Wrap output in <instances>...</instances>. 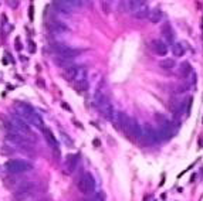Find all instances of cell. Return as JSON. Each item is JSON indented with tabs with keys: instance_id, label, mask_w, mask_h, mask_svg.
<instances>
[{
	"instance_id": "obj_1",
	"label": "cell",
	"mask_w": 203,
	"mask_h": 201,
	"mask_svg": "<svg viewBox=\"0 0 203 201\" xmlns=\"http://www.w3.org/2000/svg\"><path fill=\"white\" fill-rule=\"evenodd\" d=\"M16 112L19 115V118H21L26 123H31L37 127H43L44 122L43 118L36 112L34 108H31L30 105L27 103H23V102H17L16 103Z\"/></svg>"
},
{
	"instance_id": "obj_2",
	"label": "cell",
	"mask_w": 203,
	"mask_h": 201,
	"mask_svg": "<svg viewBox=\"0 0 203 201\" xmlns=\"http://www.w3.org/2000/svg\"><path fill=\"white\" fill-rule=\"evenodd\" d=\"M4 168L11 173V174H19V173H24V171H29L33 168L31 163L26 160H20V159H13V160H9L4 164Z\"/></svg>"
},
{
	"instance_id": "obj_3",
	"label": "cell",
	"mask_w": 203,
	"mask_h": 201,
	"mask_svg": "<svg viewBox=\"0 0 203 201\" xmlns=\"http://www.w3.org/2000/svg\"><path fill=\"white\" fill-rule=\"evenodd\" d=\"M51 47H53L54 52H55L60 58H64V60H71V58L77 57V55L81 52L80 50L67 47V45H64V44H61V42H53Z\"/></svg>"
},
{
	"instance_id": "obj_4",
	"label": "cell",
	"mask_w": 203,
	"mask_h": 201,
	"mask_svg": "<svg viewBox=\"0 0 203 201\" xmlns=\"http://www.w3.org/2000/svg\"><path fill=\"white\" fill-rule=\"evenodd\" d=\"M78 190H80L81 193H84V194H91V193H94V190H95V180H94L92 174L85 173L81 178H80V181H78Z\"/></svg>"
},
{
	"instance_id": "obj_5",
	"label": "cell",
	"mask_w": 203,
	"mask_h": 201,
	"mask_svg": "<svg viewBox=\"0 0 203 201\" xmlns=\"http://www.w3.org/2000/svg\"><path fill=\"white\" fill-rule=\"evenodd\" d=\"M34 187H36V184L34 183H26V184H23L16 193H14V198L16 201H24L27 200L31 194H33V191H34Z\"/></svg>"
},
{
	"instance_id": "obj_6",
	"label": "cell",
	"mask_w": 203,
	"mask_h": 201,
	"mask_svg": "<svg viewBox=\"0 0 203 201\" xmlns=\"http://www.w3.org/2000/svg\"><path fill=\"white\" fill-rule=\"evenodd\" d=\"M124 132H125L126 135H129L131 137H134V139H141V137L144 136L142 126L135 121V119H129L128 126H126V129H125Z\"/></svg>"
},
{
	"instance_id": "obj_7",
	"label": "cell",
	"mask_w": 203,
	"mask_h": 201,
	"mask_svg": "<svg viewBox=\"0 0 203 201\" xmlns=\"http://www.w3.org/2000/svg\"><path fill=\"white\" fill-rule=\"evenodd\" d=\"M10 122L13 123V126L16 127L17 132H21V133H24V135H31V129H30L29 123H26L21 118H19V116H11Z\"/></svg>"
},
{
	"instance_id": "obj_8",
	"label": "cell",
	"mask_w": 203,
	"mask_h": 201,
	"mask_svg": "<svg viewBox=\"0 0 203 201\" xmlns=\"http://www.w3.org/2000/svg\"><path fill=\"white\" fill-rule=\"evenodd\" d=\"M142 130H144V135L146 136V139L149 140V143H159L161 142V139H159V136H158V130H155L152 126H149V125H146L145 127H142Z\"/></svg>"
},
{
	"instance_id": "obj_9",
	"label": "cell",
	"mask_w": 203,
	"mask_h": 201,
	"mask_svg": "<svg viewBox=\"0 0 203 201\" xmlns=\"http://www.w3.org/2000/svg\"><path fill=\"white\" fill-rule=\"evenodd\" d=\"M99 109H101V113L104 115V118L107 121H112L115 118V109H114V106H112V103L110 101H107Z\"/></svg>"
},
{
	"instance_id": "obj_10",
	"label": "cell",
	"mask_w": 203,
	"mask_h": 201,
	"mask_svg": "<svg viewBox=\"0 0 203 201\" xmlns=\"http://www.w3.org/2000/svg\"><path fill=\"white\" fill-rule=\"evenodd\" d=\"M44 137H45V140H47V143H48V146L55 152V153H58L60 155V150H58V140L55 139V136L53 135V132L50 130V129H45L44 130Z\"/></svg>"
},
{
	"instance_id": "obj_11",
	"label": "cell",
	"mask_w": 203,
	"mask_h": 201,
	"mask_svg": "<svg viewBox=\"0 0 203 201\" xmlns=\"http://www.w3.org/2000/svg\"><path fill=\"white\" fill-rule=\"evenodd\" d=\"M48 30L51 31V33H57V34H63V33H67L68 31V27L64 24V23H61V21H51L50 24H48Z\"/></svg>"
},
{
	"instance_id": "obj_12",
	"label": "cell",
	"mask_w": 203,
	"mask_h": 201,
	"mask_svg": "<svg viewBox=\"0 0 203 201\" xmlns=\"http://www.w3.org/2000/svg\"><path fill=\"white\" fill-rule=\"evenodd\" d=\"M151 47H152V50H154V52L156 55H166L168 54V47L161 40H154L152 44H151Z\"/></svg>"
},
{
	"instance_id": "obj_13",
	"label": "cell",
	"mask_w": 203,
	"mask_h": 201,
	"mask_svg": "<svg viewBox=\"0 0 203 201\" xmlns=\"http://www.w3.org/2000/svg\"><path fill=\"white\" fill-rule=\"evenodd\" d=\"M134 16H135V19H138V20H145V19H148V17H149V7H148L145 3H142V4L134 11Z\"/></svg>"
},
{
	"instance_id": "obj_14",
	"label": "cell",
	"mask_w": 203,
	"mask_h": 201,
	"mask_svg": "<svg viewBox=\"0 0 203 201\" xmlns=\"http://www.w3.org/2000/svg\"><path fill=\"white\" fill-rule=\"evenodd\" d=\"M129 119H131V118H129L125 112H117V113H115V121H117V125H118V127L122 129V130H125V129H126Z\"/></svg>"
},
{
	"instance_id": "obj_15",
	"label": "cell",
	"mask_w": 203,
	"mask_h": 201,
	"mask_svg": "<svg viewBox=\"0 0 203 201\" xmlns=\"http://www.w3.org/2000/svg\"><path fill=\"white\" fill-rule=\"evenodd\" d=\"M78 161H80V155L77 153V155H71V156H68V159H67V163H65V166H67V170L71 173V171H74L75 170V167L78 166Z\"/></svg>"
},
{
	"instance_id": "obj_16",
	"label": "cell",
	"mask_w": 203,
	"mask_h": 201,
	"mask_svg": "<svg viewBox=\"0 0 203 201\" xmlns=\"http://www.w3.org/2000/svg\"><path fill=\"white\" fill-rule=\"evenodd\" d=\"M6 140L9 143H13V145H23V142H26V139L23 136H20L19 133H7Z\"/></svg>"
},
{
	"instance_id": "obj_17",
	"label": "cell",
	"mask_w": 203,
	"mask_h": 201,
	"mask_svg": "<svg viewBox=\"0 0 203 201\" xmlns=\"http://www.w3.org/2000/svg\"><path fill=\"white\" fill-rule=\"evenodd\" d=\"M162 34H163V37H165V40L168 41L170 45L175 42V36H173V31H172V29H170L169 24H165V26H163Z\"/></svg>"
},
{
	"instance_id": "obj_18",
	"label": "cell",
	"mask_w": 203,
	"mask_h": 201,
	"mask_svg": "<svg viewBox=\"0 0 203 201\" xmlns=\"http://www.w3.org/2000/svg\"><path fill=\"white\" fill-rule=\"evenodd\" d=\"M78 70H80V67H77V65H71V67L65 68V78L71 80V81H75L77 75H78Z\"/></svg>"
},
{
	"instance_id": "obj_19",
	"label": "cell",
	"mask_w": 203,
	"mask_h": 201,
	"mask_svg": "<svg viewBox=\"0 0 203 201\" xmlns=\"http://www.w3.org/2000/svg\"><path fill=\"white\" fill-rule=\"evenodd\" d=\"M162 11H161V9H152L151 11H149V20L152 21V23H159L161 21V19H162Z\"/></svg>"
},
{
	"instance_id": "obj_20",
	"label": "cell",
	"mask_w": 203,
	"mask_h": 201,
	"mask_svg": "<svg viewBox=\"0 0 203 201\" xmlns=\"http://www.w3.org/2000/svg\"><path fill=\"white\" fill-rule=\"evenodd\" d=\"M172 52H173V55L175 57H182L183 54H185V48H183V45L180 44V42H173L172 44Z\"/></svg>"
},
{
	"instance_id": "obj_21",
	"label": "cell",
	"mask_w": 203,
	"mask_h": 201,
	"mask_svg": "<svg viewBox=\"0 0 203 201\" xmlns=\"http://www.w3.org/2000/svg\"><path fill=\"white\" fill-rule=\"evenodd\" d=\"M179 71H180V74H182V77H189V74H192V65L189 64V62H182L180 64V68H179Z\"/></svg>"
},
{
	"instance_id": "obj_22",
	"label": "cell",
	"mask_w": 203,
	"mask_h": 201,
	"mask_svg": "<svg viewBox=\"0 0 203 201\" xmlns=\"http://www.w3.org/2000/svg\"><path fill=\"white\" fill-rule=\"evenodd\" d=\"M159 65H161L162 68H165V70H170V68L175 67V61H173L172 58H165V60H162V61L159 62Z\"/></svg>"
},
{
	"instance_id": "obj_23",
	"label": "cell",
	"mask_w": 203,
	"mask_h": 201,
	"mask_svg": "<svg viewBox=\"0 0 203 201\" xmlns=\"http://www.w3.org/2000/svg\"><path fill=\"white\" fill-rule=\"evenodd\" d=\"M75 89L77 91H87L88 89V82L87 81H78V82H75Z\"/></svg>"
},
{
	"instance_id": "obj_24",
	"label": "cell",
	"mask_w": 203,
	"mask_h": 201,
	"mask_svg": "<svg viewBox=\"0 0 203 201\" xmlns=\"http://www.w3.org/2000/svg\"><path fill=\"white\" fill-rule=\"evenodd\" d=\"M29 51L33 54V52H36V44L33 42V41H29Z\"/></svg>"
},
{
	"instance_id": "obj_25",
	"label": "cell",
	"mask_w": 203,
	"mask_h": 201,
	"mask_svg": "<svg viewBox=\"0 0 203 201\" xmlns=\"http://www.w3.org/2000/svg\"><path fill=\"white\" fill-rule=\"evenodd\" d=\"M185 91H188V86H186V85H180L179 88H176V92H178V94H182V92H185Z\"/></svg>"
},
{
	"instance_id": "obj_26",
	"label": "cell",
	"mask_w": 203,
	"mask_h": 201,
	"mask_svg": "<svg viewBox=\"0 0 203 201\" xmlns=\"http://www.w3.org/2000/svg\"><path fill=\"white\" fill-rule=\"evenodd\" d=\"M1 153H6V155H10V153H13V150H9V149H6V147H1Z\"/></svg>"
},
{
	"instance_id": "obj_27",
	"label": "cell",
	"mask_w": 203,
	"mask_h": 201,
	"mask_svg": "<svg viewBox=\"0 0 203 201\" xmlns=\"http://www.w3.org/2000/svg\"><path fill=\"white\" fill-rule=\"evenodd\" d=\"M61 106H63V108H64L65 111H70V112H71V108H70V106H68V105H67L65 102H63V103H61Z\"/></svg>"
},
{
	"instance_id": "obj_28",
	"label": "cell",
	"mask_w": 203,
	"mask_h": 201,
	"mask_svg": "<svg viewBox=\"0 0 203 201\" xmlns=\"http://www.w3.org/2000/svg\"><path fill=\"white\" fill-rule=\"evenodd\" d=\"M16 48H17V50H21V42H20L19 38L16 40Z\"/></svg>"
},
{
	"instance_id": "obj_29",
	"label": "cell",
	"mask_w": 203,
	"mask_h": 201,
	"mask_svg": "<svg viewBox=\"0 0 203 201\" xmlns=\"http://www.w3.org/2000/svg\"><path fill=\"white\" fill-rule=\"evenodd\" d=\"M29 16H30V20H33V7L29 9Z\"/></svg>"
},
{
	"instance_id": "obj_30",
	"label": "cell",
	"mask_w": 203,
	"mask_h": 201,
	"mask_svg": "<svg viewBox=\"0 0 203 201\" xmlns=\"http://www.w3.org/2000/svg\"><path fill=\"white\" fill-rule=\"evenodd\" d=\"M202 29H203V20H202Z\"/></svg>"
},
{
	"instance_id": "obj_31",
	"label": "cell",
	"mask_w": 203,
	"mask_h": 201,
	"mask_svg": "<svg viewBox=\"0 0 203 201\" xmlns=\"http://www.w3.org/2000/svg\"><path fill=\"white\" fill-rule=\"evenodd\" d=\"M88 201H91V200H88Z\"/></svg>"
}]
</instances>
